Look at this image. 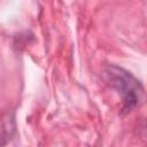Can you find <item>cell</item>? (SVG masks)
<instances>
[{"instance_id": "cell-1", "label": "cell", "mask_w": 147, "mask_h": 147, "mask_svg": "<svg viewBox=\"0 0 147 147\" xmlns=\"http://www.w3.org/2000/svg\"><path fill=\"white\" fill-rule=\"evenodd\" d=\"M102 78L110 88L121 93L123 110L125 113L131 111L141 101V98L144 96L141 84L123 68L114 64L106 65L102 70Z\"/></svg>"}, {"instance_id": "cell-2", "label": "cell", "mask_w": 147, "mask_h": 147, "mask_svg": "<svg viewBox=\"0 0 147 147\" xmlns=\"http://www.w3.org/2000/svg\"><path fill=\"white\" fill-rule=\"evenodd\" d=\"M15 119L9 114L5 116L0 122V147L7 145L15 134Z\"/></svg>"}]
</instances>
